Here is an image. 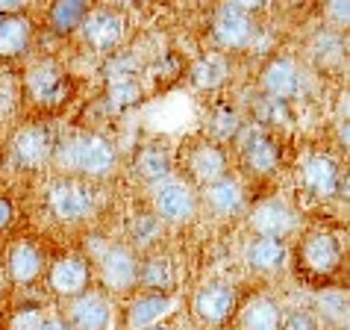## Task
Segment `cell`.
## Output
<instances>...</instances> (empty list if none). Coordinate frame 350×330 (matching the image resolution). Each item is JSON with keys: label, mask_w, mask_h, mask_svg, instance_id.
Returning a JSON list of instances; mask_svg holds the SVG:
<instances>
[{"label": "cell", "mask_w": 350, "mask_h": 330, "mask_svg": "<svg viewBox=\"0 0 350 330\" xmlns=\"http://www.w3.org/2000/svg\"><path fill=\"white\" fill-rule=\"evenodd\" d=\"M297 259H300V266L315 277L333 275V271L338 268V263H342V245H338V239L333 236V233L315 230L300 242Z\"/></svg>", "instance_id": "obj_1"}, {"label": "cell", "mask_w": 350, "mask_h": 330, "mask_svg": "<svg viewBox=\"0 0 350 330\" xmlns=\"http://www.w3.org/2000/svg\"><path fill=\"white\" fill-rule=\"evenodd\" d=\"M92 189L77 180H56L47 192V207L59 221H80L92 210Z\"/></svg>", "instance_id": "obj_2"}, {"label": "cell", "mask_w": 350, "mask_h": 330, "mask_svg": "<svg viewBox=\"0 0 350 330\" xmlns=\"http://www.w3.org/2000/svg\"><path fill=\"white\" fill-rule=\"evenodd\" d=\"M191 307L203 325H221L236 309V289L230 283H206L194 292Z\"/></svg>", "instance_id": "obj_3"}, {"label": "cell", "mask_w": 350, "mask_h": 330, "mask_svg": "<svg viewBox=\"0 0 350 330\" xmlns=\"http://www.w3.org/2000/svg\"><path fill=\"white\" fill-rule=\"evenodd\" d=\"M80 30L92 47H97V51H112L124 38V18L115 12V9H92V12L83 18Z\"/></svg>", "instance_id": "obj_4"}, {"label": "cell", "mask_w": 350, "mask_h": 330, "mask_svg": "<svg viewBox=\"0 0 350 330\" xmlns=\"http://www.w3.org/2000/svg\"><path fill=\"white\" fill-rule=\"evenodd\" d=\"M153 216L165 221H189L194 216V195L183 180H165L153 192Z\"/></svg>", "instance_id": "obj_5"}, {"label": "cell", "mask_w": 350, "mask_h": 330, "mask_svg": "<svg viewBox=\"0 0 350 330\" xmlns=\"http://www.w3.org/2000/svg\"><path fill=\"white\" fill-rule=\"evenodd\" d=\"M338 165L324 157V153H312L300 162V186L315 198H333L338 192Z\"/></svg>", "instance_id": "obj_6"}, {"label": "cell", "mask_w": 350, "mask_h": 330, "mask_svg": "<svg viewBox=\"0 0 350 330\" xmlns=\"http://www.w3.org/2000/svg\"><path fill=\"white\" fill-rule=\"evenodd\" d=\"M53 151V136L42 124H27L12 136V153L24 168H38Z\"/></svg>", "instance_id": "obj_7"}, {"label": "cell", "mask_w": 350, "mask_h": 330, "mask_svg": "<svg viewBox=\"0 0 350 330\" xmlns=\"http://www.w3.org/2000/svg\"><path fill=\"white\" fill-rule=\"evenodd\" d=\"M100 277L106 289H115V292H124L130 289L135 280H139V259L130 248H109L100 254Z\"/></svg>", "instance_id": "obj_8"}, {"label": "cell", "mask_w": 350, "mask_h": 330, "mask_svg": "<svg viewBox=\"0 0 350 330\" xmlns=\"http://www.w3.org/2000/svg\"><path fill=\"white\" fill-rule=\"evenodd\" d=\"M74 162H77V168L83 174H89V177H103V174L112 171V165H115V151L103 136L89 133V136H80V139H77Z\"/></svg>", "instance_id": "obj_9"}, {"label": "cell", "mask_w": 350, "mask_h": 330, "mask_svg": "<svg viewBox=\"0 0 350 330\" xmlns=\"http://www.w3.org/2000/svg\"><path fill=\"white\" fill-rule=\"evenodd\" d=\"M68 327L74 330H109L112 327V307L103 295H77V301L68 309Z\"/></svg>", "instance_id": "obj_10"}, {"label": "cell", "mask_w": 350, "mask_h": 330, "mask_svg": "<svg viewBox=\"0 0 350 330\" xmlns=\"http://www.w3.org/2000/svg\"><path fill=\"white\" fill-rule=\"evenodd\" d=\"M47 283L56 295H83L85 283H89V266L83 263L80 257H59L53 259L51 271H47Z\"/></svg>", "instance_id": "obj_11"}, {"label": "cell", "mask_w": 350, "mask_h": 330, "mask_svg": "<svg viewBox=\"0 0 350 330\" xmlns=\"http://www.w3.org/2000/svg\"><path fill=\"white\" fill-rule=\"evenodd\" d=\"M212 30H215V38L230 47V51H236V47H245L250 42V33H254V24H250V18L245 15V6H221L218 15H215V24H212Z\"/></svg>", "instance_id": "obj_12"}, {"label": "cell", "mask_w": 350, "mask_h": 330, "mask_svg": "<svg viewBox=\"0 0 350 330\" xmlns=\"http://www.w3.org/2000/svg\"><path fill=\"white\" fill-rule=\"evenodd\" d=\"M241 157H245V165L256 174H268L277 168L280 162V151L271 136H265L259 127H250L245 136H241Z\"/></svg>", "instance_id": "obj_13"}, {"label": "cell", "mask_w": 350, "mask_h": 330, "mask_svg": "<svg viewBox=\"0 0 350 330\" xmlns=\"http://www.w3.org/2000/svg\"><path fill=\"white\" fill-rule=\"evenodd\" d=\"M250 227L265 239H283L291 230V212L283 201L268 198V201L256 203L254 212H250Z\"/></svg>", "instance_id": "obj_14"}, {"label": "cell", "mask_w": 350, "mask_h": 330, "mask_svg": "<svg viewBox=\"0 0 350 330\" xmlns=\"http://www.w3.org/2000/svg\"><path fill=\"white\" fill-rule=\"evenodd\" d=\"M297 86H300V74H297V65L286 60V56H277L265 65L262 71V89L268 92V98L274 101H288L291 94H297Z\"/></svg>", "instance_id": "obj_15"}, {"label": "cell", "mask_w": 350, "mask_h": 330, "mask_svg": "<svg viewBox=\"0 0 350 330\" xmlns=\"http://www.w3.org/2000/svg\"><path fill=\"white\" fill-rule=\"evenodd\" d=\"M27 89L38 103H59L65 98V77L53 62H38L27 71Z\"/></svg>", "instance_id": "obj_16"}, {"label": "cell", "mask_w": 350, "mask_h": 330, "mask_svg": "<svg viewBox=\"0 0 350 330\" xmlns=\"http://www.w3.org/2000/svg\"><path fill=\"white\" fill-rule=\"evenodd\" d=\"M174 309V301L168 295H157V292H148V295H139L130 304L127 309V325L133 330H144V327H153L159 325L165 316Z\"/></svg>", "instance_id": "obj_17"}, {"label": "cell", "mask_w": 350, "mask_h": 330, "mask_svg": "<svg viewBox=\"0 0 350 330\" xmlns=\"http://www.w3.org/2000/svg\"><path fill=\"white\" fill-rule=\"evenodd\" d=\"M189 168L194 174V180L203 183V186H209V183L224 177V171H227V157H224V151L218 144L200 142L189 157Z\"/></svg>", "instance_id": "obj_18"}, {"label": "cell", "mask_w": 350, "mask_h": 330, "mask_svg": "<svg viewBox=\"0 0 350 330\" xmlns=\"http://www.w3.org/2000/svg\"><path fill=\"white\" fill-rule=\"evenodd\" d=\"M30 45V21L24 15H0V60H15Z\"/></svg>", "instance_id": "obj_19"}, {"label": "cell", "mask_w": 350, "mask_h": 330, "mask_svg": "<svg viewBox=\"0 0 350 330\" xmlns=\"http://www.w3.org/2000/svg\"><path fill=\"white\" fill-rule=\"evenodd\" d=\"M6 266H9L12 280H18V283H33L44 268V257L36 245H30V242H18V245L9 248Z\"/></svg>", "instance_id": "obj_20"}, {"label": "cell", "mask_w": 350, "mask_h": 330, "mask_svg": "<svg viewBox=\"0 0 350 330\" xmlns=\"http://www.w3.org/2000/svg\"><path fill=\"white\" fill-rule=\"evenodd\" d=\"M286 245L283 239H265L259 236L247 245V263L256 271H277L286 266Z\"/></svg>", "instance_id": "obj_21"}, {"label": "cell", "mask_w": 350, "mask_h": 330, "mask_svg": "<svg viewBox=\"0 0 350 330\" xmlns=\"http://www.w3.org/2000/svg\"><path fill=\"white\" fill-rule=\"evenodd\" d=\"M241 330H280V309L274 301L254 298L241 309Z\"/></svg>", "instance_id": "obj_22"}, {"label": "cell", "mask_w": 350, "mask_h": 330, "mask_svg": "<svg viewBox=\"0 0 350 330\" xmlns=\"http://www.w3.org/2000/svg\"><path fill=\"white\" fill-rule=\"evenodd\" d=\"M241 201H245V195H241V186L236 180L221 177V180H215V183H209L206 186V203L215 212H221V216L236 212L241 207Z\"/></svg>", "instance_id": "obj_23"}, {"label": "cell", "mask_w": 350, "mask_h": 330, "mask_svg": "<svg viewBox=\"0 0 350 330\" xmlns=\"http://www.w3.org/2000/svg\"><path fill=\"white\" fill-rule=\"evenodd\" d=\"M139 277L142 283L157 295H165L168 289L174 286V263L168 257H150L148 263L139 268Z\"/></svg>", "instance_id": "obj_24"}, {"label": "cell", "mask_w": 350, "mask_h": 330, "mask_svg": "<svg viewBox=\"0 0 350 330\" xmlns=\"http://www.w3.org/2000/svg\"><path fill=\"white\" fill-rule=\"evenodd\" d=\"M85 15H89V6L80 0H59L51 6V27L56 33H74Z\"/></svg>", "instance_id": "obj_25"}, {"label": "cell", "mask_w": 350, "mask_h": 330, "mask_svg": "<svg viewBox=\"0 0 350 330\" xmlns=\"http://www.w3.org/2000/svg\"><path fill=\"white\" fill-rule=\"evenodd\" d=\"M194 83L200 86V89H215L227 80V62L221 60V56H206V60H200L194 65Z\"/></svg>", "instance_id": "obj_26"}, {"label": "cell", "mask_w": 350, "mask_h": 330, "mask_svg": "<svg viewBox=\"0 0 350 330\" xmlns=\"http://www.w3.org/2000/svg\"><path fill=\"white\" fill-rule=\"evenodd\" d=\"M139 171H142V177L144 180H165L168 177V171H171V160H168V153L159 151V148H144L139 153Z\"/></svg>", "instance_id": "obj_27"}, {"label": "cell", "mask_w": 350, "mask_h": 330, "mask_svg": "<svg viewBox=\"0 0 350 330\" xmlns=\"http://www.w3.org/2000/svg\"><path fill=\"white\" fill-rule=\"evenodd\" d=\"M142 92H139V83L133 77H115L109 83V106L112 110H127V106L139 103Z\"/></svg>", "instance_id": "obj_28"}, {"label": "cell", "mask_w": 350, "mask_h": 330, "mask_svg": "<svg viewBox=\"0 0 350 330\" xmlns=\"http://www.w3.org/2000/svg\"><path fill=\"white\" fill-rule=\"evenodd\" d=\"M130 236L139 248L150 245V242L159 236V218L157 216H135L133 225H130Z\"/></svg>", "instance_id": "obj_29"}, {"label": "cell", "mask_w": 350, "mask_h": 330, "mask_svg": "<svg viewBox=\"0 0 350 330\" xmlns=\"http://www.w3.org/2000/svg\"><path fill=\"white\" fill-rule=\"evenodd\" d=\"M321 304H324L327 316L333 318L336 325H342L347 318V295L345 292H327L324 298H321Z\"/></svg>", "instance_id": "obj_30"}, {"label": "cell", "mask_w": 350, "mask_h": 330, "mask_svg": "<svg viewBox=\"0 0 350 330\" xmlns=\"http://www.w3.org/2000/svg\"><path fill=\"white\" fill-rule=\"evenodd\" d=\"M280 330H321L318 318L312 313H306V309H297V313H291L283 325H280Z\"/></svg>", "instance_id": "obj_31"}, {"label": "cell", "mask_w": 350, "mask_h": 330, "mask_svg": "<svg viewBox=\"0 0 350 330\" xmlns=\"http://www.w3.org/2000/svg\"><path fill=\"white\" fill-rule=\"evenodd\" d=\"M42 309H18V316L12 318L9 330H38L42 327Z\"/></svg>", "instance_id": "obj_32"}, {"label": "cell", "mask_w": 350, "mask_h": 330, "mask_svg": "<svg viewBox=\"0 0 350 330\" xmlns=\"http://www.w3.org/2000/svg\"><path fill=\"white\" fill-rule=\"evenodd\" d=\"M324 15L329 18V24L347 27V21H350V6H347V0H333V3H327Z\"/></svg>", "instance_id": "obj_33"}, {"label": "cell", "mask_w": 350, "mask_h": 330, "mask_svg": "<svg viewBox=\"0 0 350 330\" xmlns=\"http://www.w3.org/2000/svg\"><path fill=\"white\" fill-rule=\"evenodd\" d=\"M239 127V121H236V112H218V118H215V133L218 136H230V133H236Z\"/></svg>", "instance_id": "obj_34"}, {"label": "cell", "mask_w": 350, "mask_h": 330, "mask_svg": "<svg viewBox=\"0 0 350 330\" xmlns=\"http://www.w3.org/2000/svg\"><path fill=\"white\" fill-rule=\"evenodd\" d=\"M9 221H12V203L6 198H0V230H6Z\"/></svg>", "instance_id": "obj_35"}, {"label": "cell", "mask_w": 350, "mask_h": 330, "mask_svg": "<svg viewBox=\"0 0 350 330\" xmlns=\"http://www.w3.org/2000/svg\"><path fill=\"white\" fill-rule=\"evenodd\" d=\"M38 330H71V327H68V322H62V318L51 316V318H42V327Z\"/></svg>", "instance_id": "obj_36"}, {"label": "cell", "mask_w": 350, "mask_h": 330, "mask_svg": "<svg viewBox=\"0 0 350 330\" xmlns=\"http://www.w3.org/2000/svg\"><path fill=\"white\" fill-rule=\"evenodd\" d=\"M6 106H9V92L3 89V86H0V115L6 112Z\"/></svg>", "instance_id": "obj_37"}, {"label": "cell", "mask_w": 350, "mask_h": 330, "mask_svg": "<svg viewBox=\"0 0 350 330\" xmlns=\"http://www.w3.org/2000/svg\"><path fill=\"white\" fill-rule=\"evenodd\" d=\"M144 330H168V327H162V325H153V327H144Z\"/></svg>", "instance_id": "obj_38"}, {"label": "cell", "mask_w": 350, "mask_h": 330, "mask_svg": "<svg viewBox=\"0 0 350 330\" xmlns=\"http://www.w3.org/2000/svg\"><path fill=\"white\" fill-rule=\"evenodd\" d=\"M183 330H189V327H183Z\"/></svg>", "instance_id": "obj_39"}]
</instances>
